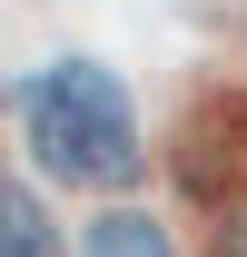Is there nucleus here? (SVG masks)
Returning a JSON list of instances; mask_svg holds the SVG:
<instances>
[{"label":"nucleus","instance_id":"nucleus-1","mask_svg":"<svg viewBox=\"0 0 247 257\" xmlns=\"http://www.w3.org/2000/svg\"><path fill=\"white\" fill-rule=\"evenodd\" d=\"M20 139H30L40 178L60 188H99V198H129L149 178V128H139V99L109 60L89 50H60L50 69L20 79Z\"/></svg>","mask_w":247,"mask_h":257},{"label":"nucleus","instance_id":"nucleus-2","mask_svg":"<svg viewBox=\"0 0 247 257\" xmlns=\"http://www.w3.org/2000/svg\"><path fill=\"white\" fill-rule=\"evenodd\" d=\"M168 178H178V198H198L208 218H237L247 208V89H208L178 119Z\"/></svg>","mask_w":247,"mask_h":257},{"label":"nucleus","instance_id":"nucleus-3","mask_svg":"<svg viewBox=\"0 0 247 257\" xmlns=\"http://www.w3.org/2000/svg\"><path fill=\"white\" fill-rule=\"evenodd\" d=\"M0 257H69V247H60V218H50V198H40L10 159H0Z\"/></svg>","mask_w":247,"mask_h":257},{"label":"nucleus","instance_id":"nucleus-4","mask_svg":"<svg viewBox=\"0 0 247 257\" xmlns=\"http://www.w3.org/2000/svg\"><path fill=\"white\" fill-rule=\"evenodd\" d=\"M69 257H178V237L149 218V208H99L89 227H79V247Z\"/></svg>","mask_w":247,"mask_h":257},{"label":"nucleus","instance_id":"nucleus-5","mask_svg":"<svg viewBox=\"0 0 247 257\" xmlns=\"http://www.w3.org/2000/svg\"><path fill=\"white\" fill-rule=\"evenodd\" d=\"M208 257H247V208H237V218H217V237H208Z\"/></svg>","mask_w":247,"mask_h":257}]
</instances>
